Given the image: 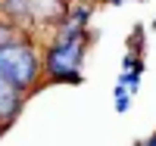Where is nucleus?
Returning <instances> with one entry per match:
<instances>
[{
    "label": "nucleus",
    "instance_id": "obj_1",
    "mask_svg": "<svg viewBox=\"0 0 156 146\" xmlns=\"http://www.w3.org/2000/svg\"><path fill=\"white\" fill-rule=\"evenodd\" d=\"M81 53H84V31H81V25H66V31L59 34V41L50 47L47 69L53 75H59V78L75 81L78 69H81Z\"/></svg>",
    "mask_w": 156,
    "mask_h": 146
},
{
    "label": "nucleus",
    "instance_id": "obj_2",
    "mask_svg": "<svg viewBox=\"0 0 156 146\" xmlns=\"http://www.w3.org/2000/svg\"><path fill=\"white\" fill-rule=\"evenodd\" d=\"M0 72L9 75L19 87H28L37 78V59L28 44H3L0 47Z\"/></svg>",
    "mask_w": 156,
    "mask_h": 146
},
{
    "label": "nucleus",
    "instance_id": "obj_3",
    "mask_svg": "<svg viewBox=\"0 0 156 146\" xmlns=\"http://www.w3.org/2000/svg\"><path fill=\"white\" fill-rule=\"evenodd\" d=\"M6 9L22 19H50L59 12V0H6Z\"/></svg>",
    "mask_w": 156,
    "mask_h": 146
},
{
    "label": "nucleus",
    "instance_id": "obj_4",
    "mask_svg": "<svg viewBox=\"0 0 156 146\" xmlns=\"http://www.w3.org/2000/svg\"><path fill=\"white\" fill-rule=\"evenodd\" d=\"M19 103H22V87L9 75L0 72V121H9L19 112Z\"/></svg>",
    "mask_w": 156,
    "mask_h": 146
},
{
    "label": "nucleus",
    "instance_id": "obj_5",
    "mask_svg": "<svg viewBox=\"0 0 156 146\" xmlns=\"http://www.w3.org/2000/svg\"><path fill=\"white\" fill-rule=\"evenodd\" d=\"M147 146H156V137H153V140H150V143H147Z\"/></svg>",
    "mask_w": 156,
    "mask_h": 146
}]
</instances>
